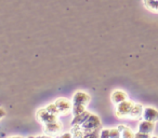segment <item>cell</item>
<instances>
[{
  "instance_id": "1",
  "label": "cell",
  "mask_w": 158,
  "mask_h": 138,
  "mask_svg": "<svg viewBox=\"0 0 158 138\" xmlns=\"http://www.w3.org/2000/svg\"><path fill=\"white\" fill-rule=\"evenodd\" d=\"M81 129L84 131L85 134L87 133H91V132H94V131H98V129H101L102 127V123H101V120L98 116L95 114H91L87 121L81 125Z\"/></svg>"
},
{
  "instance_id": "2",
  "label": "cell",
  "mask_w": 158,
  "mask_h": 138,
  "mask_svg": "<svg viewBox=\"0 0 158 138\" xmlns=\"http://www.w3.org/2000/svg\"><path fill=\"white\" fill-rule=\"evenodd\" d=\"M37 120L40 123H44L46 124H50V123H55L59 122L57 121V116L53 113H50L49 111H47L46 108H42V109L38 110L37 112Z\"/></svg>"
},
{
  "instance_id": "3",
  "label": "cell",
  "mask_w": 158,
  "mask_h": 138,
  "mask_svg": "<svg viewBox=\"0 0 158 138\" xmlns=\"http://www.w3.org/2000/svg\"><path fill=\"white\" fill-rule=\"evenodd\" d=\"M133 106L134 104L130 101H125L123 103L118 104L116 107V116L118 118H127V116H129Z\"/></svg>"
},
{
  "instance_id": "4",
  "label": "cell",
  "mask_w": 158,
  "mask_h": 138,
  "mask_svg": "<svg viewBox=\"0 0 158 138\" xmlns=\"http://www.w3.org/2000/svg\"><path fill=\"white\" fill-rule=\"evenodd\" d=\"M90 101H91V96L88 93L79 91V92H76L74 94V97H73V105H79V106H85V107H87L88 104L90 103Z\"/></svg>"
},
{
  "instance_id": "5",
  "label": "cell",
  "mask_w": 158,
  "mask_h": 138,
  "mask_svg": "<svg viewBox=\"0 0 158 138\" xmlns=\"http://www.w3.org/2000/svg\"><path fill=\"white\" fill-rule=\"evenodd\" d=\"M55 106L59 110L60 114H66L70 109H73V105L68 99L66 98H59L55 101Z\"/></svg>"
},
{
  "instance_id": "6",
  "label": "cell",
  "mask_w": 158,
  "mask_h": 138,
  "mask_svg": "<svg viewBox=\"0 0 158 138\" xmlns=\"http://www.w3.org/2000/svg\"><path fill=\"white\" fill-rule=\"evenodd\" d=\"M143 119H144L145 121H149V122L156 123L158 121V110H156L155 108H152V107L144 108V111H143Z\"/></svg>"
},
{
  "instance_id": "7",
  "label": "cell",
  "mask_w": 158,
  "mask_h": 138,
  "mask_svg": "<svg viewBox=\"0 0 158 138\" xmlns=\"http://www.w3.org/2000/svg\"><path fill=\"white\" fill-rule=\"evenodd\" d=\"M90 116H91L90 112L86 110V111H84L82 113L74 116V119H73V121H72V126H81Z\"/></svg>"
},
{
  "instance_id": "8",
  "label": "cell",
  "mask_w": 158,
  "mask_h": 138,
  "mask_svg": "<svg viewBox=\"0 0 158 138\" xmlns=\"http://www.w3.org/2000/svg\"><path fill=\"white\" fill-rule=\"evenodd\" d=\"M154 128H155V123L154 122H149V121H142L139 124V132L144 134H148L151 135L154 132Z\"/></svg>"
},
{
  "instance_id": "9",
  "label": "cell",
  "mask_w": 158,
  "mask_h": 138,
  "mask_svg": "<svg viewBox=\"0 0 158 138\" xmlns=\"http://www.w3.org/2000/svg\"><path fill=\"white\" fill-rule=\"evenodd\" d=\"M61 128H62V125L60 122L50 123V124L44 125V132H46V134H48V135H50V136L57 135L59 132L61 131Z\"/></svg>"
},
{
  "instance_id": "10",
  "label": "cell",
  "mask_w": 158,
  "mask_h": 138,
  "mask_svg": "<svg viewBox=\"0 0 158 138\" xmlns=\"http://www.w3.org/2000/svg\"><path fill=\"white\" fill-rule=\"evenodd\" d=\"M127 101V94L125 92L120 90H116L113 92L112 94V101L115 105H118V104L123 103V101Z\"/></svg>"
},
{
  "instance_id": "11",
  "label": "cell",
  "mask_w": 158,
  "mask_h": 138,
  "mask_svg": "<svg viewBox=\"0 0 158 138\" xmlns=\"http://www.w3.org/2000/svg\"><path fill=\"white\" fill-rule=\"evenodd\" d=\"M143 111H144V108L140 104H134V106L132 107V110L129 114V118L131 119H139L141 116H143Z\"/></svg>"
},
{
  "instance_id": "12",
  "label": "cell",
  "mask_w": 158,
  "mask_h": 138,
  "mask_svg": "<svg viewBox=\"0 0 158 138\" xmlns=\"http://www.w3.org/2000/svg\"><path fill=\"white\" fill-rule=\"evenodd\" d=\"M143 5L148 11L158 13V0H143Z\"/></svg>"
},
{
  "instance_id": "13",
  "label": "cell",
  "mask_w": 158,
  "mask_h": 138,
  "mask_svg": "<svg viewBox=\"0 0 158 138\" xmlns=\"http://www.w3.org/2000/svg\"><path fill=\"white\" fill-rule=\"evenodd\" d=\"M118 129L120 131V135L121 138H134V135L135 134L131 131V128L125 126V125H119Z\"/></svg>"
},
{
  "instance_id": "14",
  "label": "cell",
  "mask_w": 158,
  "mask_h": 138,
  "mask_svg": "<svg viewBox=\"0 0 158 138\" xmlns=\"http://www.w3.org/2000/svg\"><path fill=\"white\" fill-rule=\"evenodd\" d=\"M84 111H86V107H85V106L73 105V114H74V116H78V114L82 113Z\"/></svg>"
},
{
  "instance_id": "15",
  "label": "cell",
  "mask_w": 158,
  "mask_h": 138,
  "mask_svg": "<svg viewBox=\"0 0 158 138\" xmlns=\"http://www.w3.org/2000/svg\"><path fill=\"white\" fill-rule=\"evenodd\" d=\"M46 109H47V111H49L50 113L55 114V116L60 114V112H59V110H57V108H56V106H55V104H50V105H48L46 107Z\"/></svg>"
},
{
  "instance_id": "16",
  "label": "cell",
  "mask_w": 158,
  "mask_h": 138,
  "mask_svg": "<svg viewBox=\"0 0 158 138\" xmlns=\"http://www.w3.org/2000/svg\"><path fill=\"white\" fill-rule=\"evenodd\" d=\"M82 138H100V129L94 131V132H91V133L85 134Z\"/></svg>"
},
{
  "instance_id": "17",
  "label": "cell",
  "mask_w": 158,
  "mask_h": 138,
  "mask_svg": "<svg viewBox=\"0 0 158 138\" xmlns=\"http://www.w3.org/2000/svg\"><path fill=\"white\" fill-rule=\"evenodd\" d=\"M120 131L118 128L110 129V138H120Z\"/></svg>"
},
{
  "instance_id": "18",
  "label": "cell",
  "mask_w": 158,
  "mask_h": 138,
  "mask_svg": "<svg viewBox=\"0 0 158 138\" xmlns=\"http://www.w3.org/2000/svg\"><path fill=\"white\" fill-rule=\"evenodd\" d=\"M100 138H110V129H102L101 132H100Z\"/></svg>"
},
{
  "instance_id": "19",
  "label": "cell",
  "mask_w": 158,
  "mask_h": 138,
  "mask_svg": "<svg viewBox=\"0 0 158 138\" xmlns=\"http://www.w3.org/2000/svg\"><path fill=\"white\" fill-rule=\"evenodd\" d=\"M134 138H151V136L148 134H144L141 133V132H138V133L134 135Z\"/></svg>"
},
{
  "instance_id": "20",
  "label": "cell",
  "mask_w": 158,
  "mask_h": 138,
  "mask_svg": "<svg viewBox=\"0 0 158 138\" xmlns=\"http://www.w3.org/2000/svg\"><path fill=\"white\" fill-rule=\"evenodd\" d=\"M60 138H73V135L70 133H65L63 135L60 136Z\"/></svg>"
},
{
  "instance_id": "21",
  "label": "cell",
  "mask_w": 158,
  "mask_h": 138,
  "mask_svg": "<svg viewBox=\"0 0 158 138\" xmlns=\"http://www.w3.org/2000/svg\"><path fill=\"white\" fill-rule=\"evenodd\" d=\"M6 116V111L2 109V108H0V120L1 119H3Z\"/></svg>"
},
{
  "instance_id": "22",
  "label": "cell",
  "mask_w": 158,
  "mask_h": 138,
  "mask_svg": "<svg viewBox=\"0 0 158 138\" xmlns=\"http://www.w3.org/2000/svg\"><path fill=\"white\" fill-rule=\"evenodd\" d=\"M9 138H23L21 136H12V137H9Z\"/></svg>"
},
{
  "instance_id": "23",
  "label": "cell",
  "mask_w": 158,
  "mask_h": 138,
  "mask_svg": "<svg viewBox=\"0 0 158 138\" xmlns=\"http://www.w3.org/2000/svg\"><path fill=\"white\" fill-rule=\"evenodd\" d=\"M34 138H46L44 136H39V137H34Z\"/></svg>"
},
{
  "instance_id": "24",
  "label": "cell",
  "mask_w": 158,
  "mask_h": 138,
  "mask_svg": "<svg viewBox=\"0 0 158 138\" xmlns=\"http://www.w3.org/2000/svg\"><path fill=\"white\" fill-rule=\"evenodd\" d=\"M151 138H158L157 136H153V137H151Z\"/></svg>"
},
{
  "instance_id": "25",
  "label": "cell",
  "mask_w": 158,
  "mask_h": 138,
  "mask_svg": "<svg viewBox=\"0 0 158 138\" xmlns=\"http://www.w3.org/2000/svg\"><path fill=\"white\" fill-rule=\"evenodd\" d=\"M28 138H34V137H33V136H31V137H28Z\"/></svg>"
},
{
  "instance_id": "26",
  "label": "cell",
  "mask_w": 158,
  "mask_h": 138,
  "mask_svg": "<svg viewBox=\"0 0 158 138\" xmlns=\"http://www.w3.org/2000/svg\"><path fill=\"white\" fill-rule=\"evenodd\" d=\"M46 138H51V137H46Z\"/></svg>"
}]
</instances>
